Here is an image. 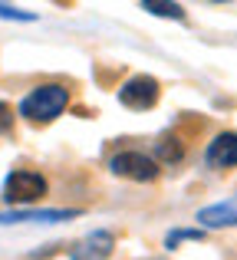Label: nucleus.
<instances>
[{
	"label": "nucleus",
	"instance_id": "10",
	"mask_svg": "<svg viewBox=\"0 0 237 260\" xmlns=\"http://www.w3.org/2000/svg\"><path fill=\"white\" fill-rule=\"evenodd\" d=\"M155 152H158L161 161H168V165H175V161L181 158V142L175 139V135H161L158 145H155Z\"/></svg>",
	"mask_w": 237,
	"mask_h": 260
},
{
	"label": "nucleus",
	"instance_id": "13",
	"mask_svg": "<svg viewBox=\"0 0 237 260\" xmlns=\"http://www.w3.org/2000/svg\"><path fill=\"white\" fill-rule=\"evenodd\" d=\"M10 128H13V109L0 102V132H10Z\"/></svg>",
	"mask_w": 237,
	"mask_h": 260
},
{
	"label": "nucleus",
	"instance_id": "3",
	"mask_svg": "<svg viewBox=\"0 0 237 260\" xmlns=\"http://www.w3.org/2000/svg\"><path fill=\"white\" fill-rule=\"evenodd\" d=\"M109 172L128 181H155L158 178V161L145 152H119L109 158Z\"/></svg>",
	"mask_w": 237,
	"mask_h": 260
},
{
	"label": "nucleus",
	"instance_id": "6",
	"mask_svg": "<svg viewBox=\"0 0 237 260\" xmlns=\"http://www.w3.org/2000/svg\"><path fill=\"white\" fill-rule=\"evenodd\" d=\"M112 247H116L112 231H92L70 247V260H106L112 254Z\"/></svg>",
	"mask_w": 237,
	"mask_h": 260
},
{
	"label": "nucleus",
	"instance_id": "4",
	"mask_svg": "<svg viewBox=\"0 0 237 260\" xmlns=\"http://www.w3.org/2000/svg\"><path fill=\"white\" fill-rule=\"evenodd\" d=\"M161 89H158V79L152 76H132L125 79L119 89V102L125 109H135V112H145V109H152L155 102H158Z\"/></svg>",
	"mask_w": 237,
	"mask_h": 260
},
{
	"label": "nucleus",
	"instance_id": "11",
	"mask_svg": "<svg viewBox=\"0 0 237 260\" xmlns=\"http://www.w3.org/2000/svg\"><path fill=\"white\" fill-rule=\"evenodd\" d=\"M181 241H205V231H201V228H175V231H168L165 247H168V250H175Z\"/></svg>",
	"mask_w": 237,
	"mask_h": 260
},
{
	"label": "nucleus",
	"instance_id": "9",
	"mask_svg": "<svg viewBox=\"0 0 237 260\" xmlns=\"http://www.w3.org/2000/svg\"><path fill=\"white\" fill-rule=\"evenodd\" d=\"M142 10H148L152 17H168V20H185V7L175 0H145Z\"/></svg>",
	"mask_w": 237,
	"mask_h": 260
},
{
	"label": "nucleus",
	"instance_id": "5",
	"mask_svg": "<svg viewBox=\"0 0 237 260\" xmlns=\"http://www.w3.org/2000/svg\"><path fill=\"white\" fill-rule=\"evenodd\" d=\"M79 217L76 208H10L0 211V224H63Z\"/></svg>",
	"mask_w": 237,
	"mask_h": 260
},
{
	"label": "nucleus",
	"instance_id": "1",
	"mask_svg": "<svg viewBox=\"0 0 237 260\" xmlns=\"http://www.w3.org/2000/svg\"><path fill=\"white\" fill-rule=\"evenodd\" d=\"M66 106H70V89L63 83H43L23 95L20 115L30 122H53L66 112Z\"/></svg>",
	"mask_w": 237,
	"mask_h": 260
},
{
	"label": "nucleus",
	"instance_id": "12",
	"mask_svg": "<svg viewBox=\"0 0 237 260\" xmlns=\"http://www.w3.org/2000/svg\"><path fill=\"white\" fill-rule=\"evenodd\" d=\"M0 20H17V23H33L37 13L30 10H20V7H10V4H0Z\"/></svg>",
	"mask_w": 237,
	"mask_h": 260
},
{
	"label": "nucleus",
	"instance_id": "8",
	"mask_svg": "<svg viewBox=\"0 0 237 260\" xmlns=\"http://www.w3.org/2000/svg\"><path fill=\"white\" fill-rule=\"evenodd\" d=\"M205 161L211 168H237V132H221L208 142Z\"/></svg>",
	"mask_w": 237,
	"mask_h": 260
},
{
	"label": "nucleus",
	"instance_id": "2",
	"mask_svg": "<svg viewBox=\"0 0 237 260\" xmlns=\"http://www.w3.org/2000/svg\"><path fill=\"white\" fill-rule=\"evenodd\" d=\"M46 191H50V184H46V178L40 175V172H30V168H13V172L4 178L0 194H4V201L10 204V208H30V204L40 201Z\"/></svg>",
	"mask_w": 237,
	"mask_h": 260
},
{
	"label": "nucleus",
	"instance_id": "7",
	"mask_svg": "<svg viewBox=\"0 0 237 260\" xmlns=\"http://www.w3.org/2000/svg\"><path fill=\"white\" fill-rule=\"evenodd\" d=\"M194 221L201 224V231H221V228H234L237 224V194L224 198L218 204H208L194 214Z\"/></svg>",
	"mask_w": 237,
	"mask_h": 260
}]
</instances>
